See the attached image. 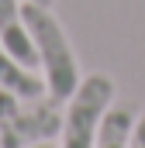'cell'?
<instances>
[{"instance_id":"obj_6","label":"cell","mask_w":145,"mask_h":148,"mask_svg":"<svg viewBox=\"0 0 145 148\" xmlns=\"http://www.w3.org/2000/svg\"><path fill=\"white\" fill-rule=\"evenodd\" d=\"M128 148H145V114L135 121V131H131V145Z\"/></svg>"},{"instance_id":"obj_2","label":"cell","mask_w":145,"mask_h":148,"mask_svg":"<svg viewBox=\"0 0 145 148\" xmlns=\"http://www.w3.org/2000/svg\"><path fill=\"white\" fill-rule=\"evenodd\" d=\"M114 103V79L107 73H90L79 79L76 93L66 100L62 114V148H93L100 121Z\"/></svg>"},{"instance_id":"obj_5","label":"cell","mask_w":145,"mask_h":148,"mask_svg":"<svg viewBox=\"0 0 145 148\" xmlns=\"http://www.w3.org/2000/svg\"><path fill=\"white\" fill-rule=\"evenodd\" d=\"M135 121L138 114L131 107H110L100 121V131H97V145L93 148H128L131 145V131H135Z\"/></svg>"},{"instance_id":"obj_4","label":"cell","mask_w":145,"mask_h":148,"mask_svg":"<svg viewBox=\"0 0 145 148\" xmlns=\"http://www.w3.org/2000/svg\"><path fill=\"white\" fill-rule=\"evenodd\" d=\"M0 90H7V93H14L21 100H38L41 93H48L45 90V76H35V69L21 66L3 48V41H0Z\"/></svg>"},{"instance_id":"obj_7","label":"cell","mask_w":145,"mask_h":148,"mask_svg":"<svg viewBox=\"0 0 145 148\" xmlns=\"http://www.w3.org/2000/svg\"><path fill=\"white\" fill-rule=\"evenodd\" d=\"M31 3H41V7H52L55 0H31Z\"/></svg>"},{"instance_id":"obj_1","label":"cell","mask_w":145,"mask_h":148,"mask_svg":"<svg viewBox=\"0 0 145 148\" xmlns=\"http://www.w3.org/2000/svg\"><path fill=\"white\" fill-rule=\"evenodd\" d=\"M21 14H24V24H28V35L35 41L38 52V66H41V76H45V90L52 100H69L79 86V66H76V52L69 45V35L66 28L59 24V17L41 7V3H31L24 0L21 3Z\"/></svg>"},{"instance_id":"obj_8","label":"cell","mask_w":145,"mask_h":148,"mask_svg":"<svg viewBox=\"0 0 145 148\" xmlns=\"http://www.w3.org/2000/svg\"><path fill=\"white\" fill-rule=\"evenodd\" d=\"M31 148H52V145H31Z\"/></svg>"},{"instance_id":"obj_3","label":"cell","mask_w":145,"mask_h":148,"mask_svg":"<svg viewBox=\"0 0 145 148\" xmlns=\"http://www.w3.org/2000/svg\"><path fill=\"white\" fill-rule=\"evenodd\" d=\"M0 41L3 48L28 69L38 66V52L35 41L28 35V24H24V14H21V3L17 0H0Z\"/></svg>"}]
</instances>
